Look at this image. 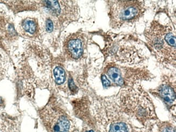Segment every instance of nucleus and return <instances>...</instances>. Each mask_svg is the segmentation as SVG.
<instances>
[{
	"label": "nucleus",
	"instance_id": "f257e3e1",
	"mask_svg": "<svg viewBox=\"0 0 176 132\" xmlns=\"http://www.w3.org/2000/svg\"><path fill=\"white\" fill-rule=\"evenodd\" d=\"M91 109L94 128L98 132H147L146 127L137 126L125 114L115 95L95 98Z\"/></svg>",
	"mask_w": 176,
	"mask_h": 132
},
{
	"label": "nucleus",
	"instance_id": "f03ea898",
	"mask_svg": "<svg viewBox=\"0 0 176 132\" xmlns=\"http://www.w3.org/2000/svg\"><path fill=\"white\" fill-rule=\"evenodd\" d=\"M115 97L125 114L140 126L158 120L153 101L141 84L121 88Z\"/></svg>",
	"mask_w": 176,
	"mask_h": 132
},
{
	"label": "nucleus",
	"instance_id": "7ed1b4c3",
	"mask_svg": "<svg viewBox=\"0 0 176 132\" xmlns=\"http://www.w3.org/2000/svg\"><path fill=\"white\" fill-rule=\"evenodd\" d=\"M144 35L148 47L159 63L166 67H176V33L169 24L154 20Z\"/></svg>",
	"mask_w": 176,
	"mask_h": 132
},
{
	"label": "nucleus",
	"instance_id": "20e7f679",
	"mask_svg": "<svg viewBox=\"0 0 176 132\" xmlns=\"http://www.w3.org/2000/svg\"><path fill=\"white\" fill-rule=\"evenodd\" d=\"M109 25L114 29L131 26L138 21L146 11L142 1H107Z\"/></svg>",
	"mask_w": 176,
	"mask_h": 132
},
{
	"label": "nucleus",
	"instance_id": "39448f33",
	"mask_svg": "<svg viewBox=\"0 0 176 132\" xmlns=\"http://www.w3.org/2000/svg\"><path fill=\"white\" fill-rule=\"evenodd\" d=\"M40 116L48 132H81L73 119L55 98L40 110Z\"/></svg>",
	"mask_w": 176,
	"mask_h": 132
},
{
	"label": "nucleus",
	"instance_id": "423d86ee",
	"mask_svg": "<svg viewBox=\"0 0 176 132\" xmlns=\"http://www.w3.org/2000/svg\"><path fill=\"white\" fill-rule=\"evenodd\" d=\"M113 85L121 88L140 84L142 81H150L154 75L148 70L142 68H132L120 66L115 63H108L104 69L103 74Z\"/></svg>",
	"mask_w": 176,
	"mask_h": 132
},
{
	"label": "nucleus",
	"instance_id": "0eeeda50",
	"mask_svg": "<svg viewBox=\"0 0 176 132\" xmlns=\"http://www.w3.org/2000/svg\"><path fill=\"white\" fill-rule=\"evenodd\" d=\"M154 97L159 99L166 108L173 111L176 108V80L175 76L165 75L160 84L155 89L150 90Z\"/></svg>",
	"mask_w": 176,
	"mask_h": 132
},
{
	"label": "nucleus",
	"instance_id": "6e6552de",
	"mask_svg": "<svg viewBox=\"0 0 176 132\" xmlns=\"http://www.w3.org/2000/svg\"><path fill=\"white\" fill-rule=\"evenodd\" d=\"M85 40L80 33L69 35L65 41L63 49L65 54L70 58L78 60L81 58L84 51Z\"/></svg>",
	"mask_w": 176,
	"mask_h": 132
},
{
	"label": "nucleus",
	"instance_id": "1a4fd4ad",
	"mask_svg": "<svg viewBox=\"0 0 176 132\" xmlns=\"http://www.w3.org/2000/svg\"><path fill=\"white\" fill-rule=\"evenodd\" d=\"M4 14L0 15V33L3 37H14L16 35L14 25L11 22V19L6 17Z\"/></svg>",
	"mask_w": 176,
	"mask_h": 132
},
{
	"label": "nucleus",
	"instance_id": "9d476101",
	"mask_svg": "<svg viewBox=\"0 0 176 132\" xmlns=\"http://www.w3.org/2000/svg\"><path fill=\"white\" fill-rule=\"evenodd\" d=\"M21 27L26 33L30 34H34L38 31L37 22L32 18H28L23 20L21 23Z\"/></svg>",
	"mask_w": 176,
	"mask_h": 132
},
{
	"label": "nucleus",
	"instance_id": "9b49d317",
	"mask_svg": "<svg viewBox=\"0 0 176 132\" xmlns=\"http://www.w3.org/2000/svg\"><path fill=\"white\" fill-rule=\"evenodd\" d=\"M53 75L55 82L57 85H62L66 80V72L62 67H56L54 69Z\"/></svg>",
	"mask_w": 176,
	"mask_h": 132
},
{
	"label": "nucleus",
	"instance_id": "f8f14e48",
	"mask_svg": "<svg viewBox=\"0 0 176 132\" xmlns=\"http://www.w3.org/2000/svg\"><path fill=\"white\" fill-rule=\"evenodd\" d=\"M9 66V61L6 54L0 49V81L6 76Z\"/></svg>",
	"mask_w": 176,
	"mask_h": 132
},
{
	"label": "nucleus",
	"instance_id": "ddd939ff",
	"mask_svg": "<svg viewBox=\"0 0 176 132\" xmlns=\"http://www.w3.org/2000/svg\"><path fill=\"white\" fill-rule=\"evenodd\" d=\"M45 28H46V30L49 33H51L53 30V29H54V23H53V21L51 20V19H47L46 20Z\"/></svg>",
	"mask_w": 176,
	"mask_h": 132
},
{
	"label": "nucleus",
	"instance_id": "4468645a",
	"mask_svg": "<svg viewBox=\"0 0 176 132\" xmlns=\"http://www.w3.org/2000/svg\"><path fill=\"white\" fill-rule=\"evenodd\" d=\"M82 132H97L93 128H92V127L90 128H85Z\"/></svg>",
	"mask_w": 176,
	"mask_h": 132
},
{
	"label": "nucleus",
	"instance_id": "2eb2a0df",
	"mask_svg": "<svg viewBox=\"0 0 176 132\" xmlns=\"http://www.w3.org/2000/svg\"><path fill=\"white\" fill-rule=\"evenodd\" d=\"M3 102V100H2V99L0 97V104H2Z\"/></svg>",
	"mask_w": 176,
	"mask_h": 132
},
{
	"label": "nucleus",
	"instance_id": "dca6fc26",
	"mask_svg": "<svg viewBox=\"0 0 176 132\" xmlns=\"http://www.w3.org/2000/svg\"><path fill=\"white\" fill-rule=\"evenodd\" d=\"M0 132H2V131L1 129V127H0Z\"/></svg>",
	"mask_w": 176,
	"mask_h": 132
}]
</instances>
